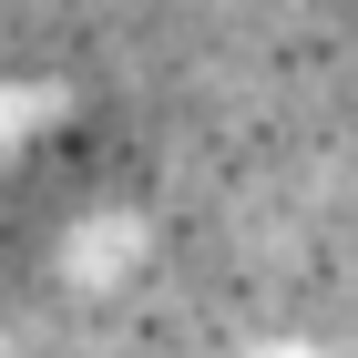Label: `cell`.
Wrapping results in <instances>:
<instances>
[{
	"instance_id": "cell-2",
	"label": "cell",
	"mask_w": 358,
	"mask_h": 358,
	"mask_svg": "<svg viewBox=\"0 0 358 358\" xmlns=\"http://www.w3.org/2000/svg\"><path fill=\"white\" fill-rule=\"evenodd\" d=\"M256 358H317V348H297V338H276V348H256Z\"/></svg>"
},
{
	"instance_id": "cell-1",
	"label": "cell",
	"mask_w": 358,
	"mask_h": 358,
	"mask_svg": "<svg viewBox=\"0 0 358 358\" xmlns=\"http://www.w3.org/2000/svg\"><path fill=\"white\" fill-rule=\"evenodd\" d=\"M134 266H143V215L134 205H92V215H72L52 236V276L72 297H113V287H134Z\"/></svg>"
}]
</instances>
